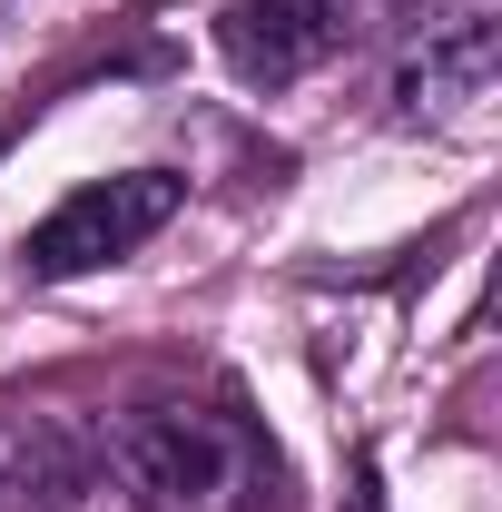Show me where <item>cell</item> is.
Listing matches in <instances>:
<instances>
[{
  "mask_svg": "<svg viewBox=\"0 0 502 512\" xmlns=\"http://www.w3.org/2000/svg\"><path fill=\"white\" fill-rule=\"evenodd\" d=\"M109 473L138 512H256L276 493V444L237 404H138L109 424Z\"/></svg>",
  "mask_w": 502,
  "mask_h": 512,
  "instance_id": "6da1fadb",
  "label": "cell"
},
{
  "mask_svg": "<svg viewBox=\"0 0 502 512\" xmlns=\"http://www.w3.org/2000/svg\"><path fill=\"white\" fill-rule=\"evenodd\" d=\"M178 207H188V178H178V168H119V178H89V188H69L60 207L20 237V276H30V286L99 276V266L138 256Z\"/></svg>",
  "mask_w": 502,
  "mask_h": 512,
  "instance_id": "7a4b0ae2",
  "label": "cell"
},
{
  "mask_svg": "<svg viewBox=\"0 0 502 512\" xmlns=\"http://www.w3.org/2000/svg\"><path fill=\"white\" fill-rule=\"evenodd\" d=\"M355 10L365 0H227L217 10V60L237 89H296L355 40Z\"/></svg>",
  "mask_w": 502,
  "mask_h": 512,
  "instance_id": "3957f363",
  "label": "cell"
},
{
  "mask_svg": "<svg viewBox=\"0 0 502 512\" xmlns=\"http://www.w3.org/2000/svg\"><path fill=\"white\" fill-rule=\"evenodd\" d=\"M384 99H394L384 109L394 128H443V119H463L473 99H493V20L483 10H453L443 30H424L404 50V69H394Z\"/></svg>",
  "mask_w": 502,
  "mask_h": 512,
  "instance_id": "277c9868",
  "label": "cell"
},
{
  "mask_svg": "<svg viewBox=\"0 0 502 512\" xmlns=\"http://www.w3.org/2000/svg\"><path fill=\"white\" fill-rule=\"evenodd\" d=\"M355 512H384V483H375V453H355Z\"/></svg>",
  "mask_w": 502,
  "mask_h": 512,
  "instance_id": "5b68a950",
  "label": "cell"
}]
</instances>
